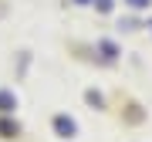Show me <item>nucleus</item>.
Here are the masks:
<instances>
[{
    "label": "nucleus",
    "mask_w": 152,
    "mask_h": 142,
    "mask_svg": "<svg viewBox=\"0 0 152 142\" xmlns=\"http://www.w3.org/2000/svg\"><path fill=\"white\" fill-rule=\"evenodd\" d=\"M122 4L135 14H152V0H122Z\"/></svg>",
    "instance_id": "nucleus-7"
},
{
    "label": "nucleus",
    "mask_w": 152,
    "mask_h": 142,
    "mask_svg": "<svg viewBox=\"0 0 152 142\" xmlns=\"http://www.w3.org/2000/svg\"><path fill=\"white\" fill-rule=\"evenodd\" d=\"M24 135V125L17 122V115H0V142H17Z\"/></svg>",
    "instance_id": "nucleus-3"
},
{
    "label": "nucleus",
    "mask_w": 152,
    "mask_h": 142,
    "mask_svg": "<svg viewBox=\"0 0 152 142\" xmlns=\"http://www.w3.org/2000/svg\"><path fill=\"white\" fill-rule=\"evenodd\" d=\"M118 27L125 34H132V31H139V17H125V20H118Z\"/></svg>",
    "instance_id": "nucleus-9"
},
{
    "label": "nucleus",
    "mask_w": 152,
    "mask_h": 142,
    "mask_svg": "<svg viewBox=\"0 0 152 142\" xmlns=\"http://www.w3.org/2000/svg\"><path fill=\"white\" fill-rule=\"evenodd\" d=\"M51 129H54V135L64 139V142L78 139V122H75V115H68V112H54L51 115Z\"/></svg>",
    "instance_id": "nucleus-2"
},
{
    "label": "nucleus",
    "mask_w": 152,
    "mask_h": 142,
    "mask_svg": "<svg viewBox=\"0 0 152 142\" xmlns=\"http://www.w3.org/2000/svg\"><path fill=\"white\" fill-rule=\"evenodd\" d=\"M145 27H149V34H152V14H149V20H145Z\"/></svg>",
    "instance_id": "nucleus-11"
},
{
    "label": "nucleus",
    "mask_w": 152,
    "mask_h": 142,
    "mask_svg": "<svg viewBox=\"0 0 152 142\" xmlns=\"http://www.w3.org/2000/svg\"><path fill=\"white\" fill-rule=\"evenodd\" d=\"M85 105L95 112H108V98H105L102 88H85Z\"/></svg>",
    "instance_id": "nucleus-4"
},
{
    "label": "nucleus",
    "mask_w": 152,
    "mask_h": 142,
    "mask_svg": "<svg viewBox=\"0 0 152 142\" xmlns=\"http://www.w3.org/2000/svg\"><path fill=\"white\" fill-rule=\"evenodd\" d=\"M17 91L14 88H0V115H17Z\"/></svg>",
    "instance_id": "nucleus-5"
},
{
    "label": "nucleus",
    "mask_w": 152,
    "mask_h": 142,
    "mask_svg": "<svg viewBox=\"0 0 152 142\" xmlns=\"http://www.w3.org/2000/svg\"><path fill=\"white\" fill-rule=\"evenodd\" d=\"M95 64H102V68H112V64H118L122 61V44L115 41V37H98L95 41Z\"/></svg>",
    "instance_id": "nucleus-1"
},
{
    "label": "nucleus",
    "mask_w": 152,
    "mask_h": 142,
    "mask_svg": "<svg viewBox=\"0 0 152 142\" xmlns=\"http://www.w3.org/2000/svg\"><path fill=\"white\" fill-rule=\"evenodd\" d=\"M122 122H125V125H142V122H145V108L135 105V102H129V112L122 115Z\"/></svg>",
    "instance_id": "nucleus-6"
},
{
    "label": "nucleus",
    "mask_w": 152,
    "mask_h": 142,
    "mask_svg": "<svg viewBox=\"0 0 152 142\" xmlns=\"http://www.w3.org/2000/svg\"><path fill=\"white\" fill-rule=\"evenodd\" d=\"M115 4H118V0H95L91 7H95V14H102V17H108V14L115 10Z\"/></svg>",
    "instance_id": "nucleus-8"
},
{
    "label": "nucleus",
    "mask_w": 152,
    "mask_h": 142,
    "mask_svg": "<svg viewBox=\"0 0 152 142\" xmlns=\"http://www.w3.org/2000/svg\"><path fill=\"white\" fill-rule=\"evenodd\" d=\"M71 4H75V7H91L95 0H71Z\"/></svg>",
    "instance_id": "nucleus-10"
}]
</instances>
